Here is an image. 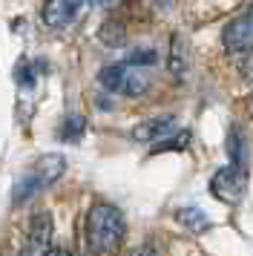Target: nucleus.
<instances>
[{
    "label": "nucleus",
    "instance_id": "1",
    "mask_svg": "<svg viewBox=\"0 0 253 256\" xmlns=\"http://www.w3.org/2000/svg\"><path fill=\"white\" fill-rule=\"evenodd\" d=\"M124 236H126V219L121 210L115 204H106V202L92 204L90 213H86V244L95 254L115 250L124 242Z\"/></svg>",
    "mask_w": 253,
    "mask_h": 256
},
{
    "label": "nucleus",
    "instance_id": "2",
    "mask_svg": "<svg viewBox=\"0 0 253 256\" xmlns=\"http://www.w3.org/2000/svg\"><path fill=\"white\" fill-rule=\"evenodd\" d=\"M66 173V158L58 156V152H46L38 162H32L26 170H23L18 178H14V187H12V202H29L38 193H44L49 184H55L60 176Z\"/></svg>",
    "mask_w": 253,
    "mask_h": 256
},
{
    "label": "nucleus",
    "instance_id": "3",
    "mask_svg": "<svg viewBox=\"0 0 253 256\" xmlns=\"http://www.w3.org/2000/svg\"><path fill=\"white\" fill-rule=\"evenodd\" d=\"M98 84H101L106 92H121V95H130V98H132V95L147 92L150 78L144 75V70H138L132 64L121 60V64L104 66V70L98 72Z\"/></svg>",
    "mask_w": 253,
    "mask_h": 256
},
{
    "label": "nucleus",
    "instance_id": "4",
    "mask_svg": "<svg viewBox=\"0 0 253 256\" xmlns=\"http://www.w3.org/2000/svg\"><path fill=\"white\" fill-rule=\"evenodd\" d=\"M210 190L218 202H228V204L242 202V196L248 193V167H236V164L222 167L210 178Z\"/></svg>",
    "mask_w": 253,
    "mask_h": 256
},
{
    "label": "nucleus",
    "instance_id": "5",
    "mask_svg": "<svg viewBox=\"0 0 253 256\" xmlns=\"http://www.w3.org/2000/svg\"><path fill=\"white\" fill-rule=\"evenodd\" d=\"M222 44L228 52L239 55V52H250L253 49V3L248 9H242L236 18H230V24L222 32Z\"/></svg>",
    "mask_w": 253,
    "mask_h": 256
},
{
    "label": "nucleus",
    "instance_id": "6",
    "mask_svg": "<svg viewBox=\"0 0 253 256\" xmlns=\"http://www.w3.org/2000/svg\"><path fill=\"white\" fill-rule=\"evenodd\" d=\"M176 127H178V118L172 112H164V116L141 121L138 127H132L130 136L136 141H141V144H158V141H167L170 136H176Z\"/></svg>",
    "mask_w": 253,
    "mask_h": 256
},
{
    "label": "nucleus",
    "instance_id": "7",
    "mask_svg": "<svg viewBox=\"0 0 253 256\" xmlns=\"http://www.w3.org/2000/svg\"><path fill=\"white\" fill-rule=\"evenodd\" d=\"M49 250H52V216L44 210V213H34L32 216L23 256H46Z\"/></svg>",
    "mask_w": 253,
    "mask_h": 256
},
{
    "label": "nucleus",
    "instance_id": "8",
    "mask_svg": "<svg viewBox=\"0 0 253 256\" xmlns=\"http://www.w3.org/2000/svg\"><path fill=\"white\" fill-rule=\"evenodd\" d=\"M78 14V0H46L40 9V20L49 29H64L75 20Z\"/></svg>",
    "mask_w": 253,
    "mask_h": 256
},
{
    "label": "nucleus",
    "instance_id": "9",
    "mask_svg": "<svg viewBox=\"0 0 253 256\" xmlns=\"http://www.w3.org/2000/svg\"><path fill=\"white\" fill-rule=\"evenodd\" d=\"M170 72L176 78H187V72H190V44L178 32L170 40Z\"/></svg>",
    "mask_w": 253,
    "mask_h": 256
},
{
    "label": "nucleus",
    "instance_id": "10",
    "mask_svg": "<svg viewBox=\"0 0 253 256\" xmlns=\"http://www.w3.org/2000/svg\"><path fill=\"white\" fill-rule=\"evenodd\" d=\"M228 156H230V164L248 167V138H244V132L239 127H233L228 136Z\"/></svg>",
    "mask_w": 253,
    "mask_h": 256
},
{
    "label": "nucleus",
    "instance_id": "11",
    "mask_svg": "<svg viewBox=\"0 0 253 256\" xmlns=\"http://www.w3.org/2000/svg\"><path fill=\"white\" fill-rule=\"evenodd\" d=\"M176 219L184 222V224H187L193 233H202V230H207V228H210V219H207L202 210H196V208H182L178 213H176Z\"/></svg>",
    "mask_w": 253,
    "mask_h": 256
},
{
    "label": "nucleus",
    "instance_id": "12",
    "mask_svg": "<svg viewBox=\"0 0 253 256\" xmlns=\"http://www.w3.org/2000/svg\"><path fill=\"white\" fill-rule=\"evenodd\" d=\"M84 130H86V121H84L80 116H66L64 124H60V138L64 141H78Z\"/></svg>",
    "mask_w": 253,
    "mask_h": 256
},
{
    "label": "nucleus",
    "instance_id": "13",
    "mask_svg": "<svg viewBox=\"0 0 253 256\" xmlns=\"http://www.w3.org/2000/svg\"><path fill=\"white\" fill-rule=\"evenodd\" d=\"M126 64H132L138 70H147V66H156V64H158V55H156V49L141 46V49H132V52H130Z\"/></svg>",
    "mask_w": 253,
    "mask_h": 256
},
{
    "label": "nucleus",
    "instance_id": "14",
    "mask_svg": "<svg viewBox=\"0 0 253 256\" xmlns=\"http://www.w3.org/2000/svg\"><path fill=\"white\" fill-rule=\"evenodd\" d=\"M14 81L20 84V86H34V81H38V70H34V64H29V60H20L18 66H14Z\"/></svg>",
    "mask_w": 253,
    "mask_h": 256
},
{
    "label": "nucleus",
    "instance_id": "15",
    "mask_svg": "<svg viewBox=\"0 0 253 256\" xmlns=\"http://www.w3.org/2000/svg\"><path fill=\"white\" fill-rule=\"evenodd\" d=\"M132 256H158V254H156L152 248H147V244H144V248H138V250H136Z\"/></svg>",
    "mask_w": 253,
    "mask_h": 256
},
{
    "label": "nucleus",
    "instance_id": "16",
    "mask_svg": "<svg viewBox=\"0 0 253 256\" xmlns=\"http://www.w3.org/2000/svg\"><path fill=\"white\" fill-rule=\"evenodd\" d=\"M46 256H69V250H64V248H52Z\"/></svg>",
    "mask_w": 253,
    "mask_h": 256
},
{
    "label": "nucleus",
    "instance_id": "17",
    "mask_svg": "<svg viewBox=\"0 0 253 256\" xmlns=\"http://www.w3.org/2000/svg\"><path fill=\"white\" fill-rule=\"evenodd\" d=\"M90 3H95V6H101V3H110V0H90Z\"/></svg>",
    "mask_w": 253,
    "mask_h": 256
}]
</instances>
